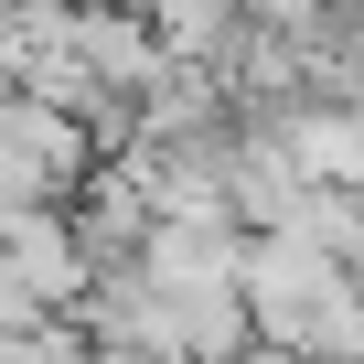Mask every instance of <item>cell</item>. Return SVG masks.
<instances>
[{"mask_svg": "<svg viewBox=\"0 0 364 364\" xmlns=\"http://www.w3.org/2000/svg\"><path fill=\"white\" fill-rule=\"evenodd\" d=\"M236 289H247L257 343H289L300 364H364V279H353L321 236H300V225L247 236Z\"/></svg>", "mask_w": 364, "mask_h": 364, "instance_id": "cell-1", "label": "cell"}, {"mask_svg": "<svg viewBox=\"0 0 364 364\" xmlns=\"http://www.w3.org/2000/svg\"><path fill=\"white\" fill-rule=\"evenodd\" d=\"M97 129L33 86H0V193L11 204H75L86 193V171H97Z\"/></svg>", "mask_w": 364, "mask_h": 364, "instance_id": "cell-2", "label": "cell"}, {"mask_svg": "<svg viewBox=\"0 0 364 364\" xmlns=\"http://www.w3.org/2000/svg\"><path fill=\"white\" fill-rule=\"evenodd\" d=\"M139 268H150L161 289H215V279H236V268H247V225H236V204L161 215V225L139 236Z\"/></svg>", "mask_w": 364, "mask_h": 364, "instance_id": "cell-3", "label": "cell"}, {"mask_svg": "<svg viewBox=\"0 0 364 364\" xmlns=\"http://www.w3.org/2000/svg\"><path fill=\"white\" fill-rule=\"evenodd\" d=\"M65 215H75V247H86V268H129V257H139V236L161 225L150 182H139L129 161H97V171H86V193H75Z\"/></svg>", "mask_w": 364, "mask_h": 364, "instance_id": "cell-4", "label": "cell"}, {"mask_svg": "<svg viewBox=\"0 0 364 364\" xmlns=\"http://www.w3.org/2000/svg\"><path fill=\"white\" fill-rule=\"evenodd\" d=\"M0 268H11L43 311H75V300H86V279H97V268H86V247H75V215H65V204H43V215H22L11 236H0Z\"/></svg>", "mask_w": 364, "mask_h": 364, "instance_id": "cell-5", "label": "cell"}, {"mask_svg": "<svg viewBox=\"0 0 364 364\" xmlns=\"http://www.w3.org/2000/svg\"><path fill=\"white\" fill-rule=\"evenodd\" d=\"M150 43L171 54V65H204V75H236V54H247V33H257V11L247 0H150Z\"/></svg>", "mask_w": 364, "mask_h": 364, "instance_id": "cell-6", "label": "cell"}, {"mask_svg": "<svg viewBox=\"0 0 364 364\" xmlns=\"http://www.w3.org/2000/svg\"><path fill=\"white\" fill-rule=\"evenodd\" d=\"M289 150H300L311 182L353 193V182H364V107H353V97H300V107H289Z\"/></svg>", "mask_w": 364, "mask_h": 364, "instance_id": "cell-7", "label": "cell"}, {"mask_svg": "<svg viewBox=\"0 0 364 364\" xmlns=\"http://www.w3.org/2000/svg\"><path fill=\"white\" fill-rule=\"evenodd\" d=\"M247 11H257V22H279V33H300V22L321 11V0H247Z\"/></svg>", "mask_w": 364, "mask_h": 364, "instance_id": "cell-8", "label": "cell"}, {"mask_svg": "<svg viewBox=\"0 0 364 364\" xmlns=\"http://www.w3.org/2000/svg\"><path fill=\"white\" fill-rule=\"evenodd\" d=\"M236 364H300V353H289V343H247Z\"/></svg>", "mask_w": 364, "mask_h": 364, "instance_id": "cell-9", "label": "cell"}, {"mask_svg": "<svg viewBox=\"0 0 364 364\" xmlns=\"http://www.w3.org/2000/svg\"><path fill=\"white\" fill-rule=\"evenodd\" d=\"M118 11H150V0H118Z\"/></svg>", "mask_w": 364, "mask_h": 364, "instance_id": "cell-10", "label": "cell"}]
</instances>
